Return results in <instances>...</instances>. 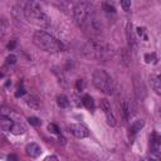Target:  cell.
Returning <instances> with one entry per match:
<instances>
[{
    "mask_svg": "<svg viewBox=\"0 0 161 161\" xmlns=\"http://www.w3.org/2000/svg\"><path fill=\"white\" fill-rule=\"evenodd\" d=\"M73 16L77 25L91 35H101L103 31L102 21L94 13V6L89 1H78L73 6Z\"/></svg>",
    "mask_w": 161,
    "mask_h": 161,
    "instance_id": "1",
    "label": "cell"
},
{
    "mask_svg": "<svg viewBox=\"0 0 161 161\" xmlns=\"http://www.w3.org/2000/svg\"><path fill=\"white\" fill-rule=\"evenodd\" d=\"M23 14L26 20L38 26H48L50 24V18L43 11L40 3L38 1H26L23 4Z\"/></svg>",
    "mask_w": 161,
    "mask_h": 161,
    "instance_id": "2",
    "label": "cell"
},
{
    "mask_svg": "<svg viewBox=\"0 0 161 161\" xmlns=\"http://www.w3.org/2000/svg\"><path fill=\"white\" fill-rule=\"evenodd\" d=\"M33 43L42 50L49 52V53H58L64 49V45L60 40L50 35L49 33L44 30H36L33 34Z\"/></svg>",
    "mask_w": 161,
    "mask_h": 161,
    "instance_id": "3",
    "label": "cell"
},
{
    "mask_svg": "<svg viewBox=\"0 0 161 161\" xmlns=\"http://www.w3.org/2000/svg\"><path fill=\"white\" fill-rule=\"evenodd\" d=\"M83 54L87 58L104 62V60H108L113 57V49L104 43L88 42L83 47Z\"/></svg>",
    "mask_w": 161,
    "mask_h": 161,
    "instance_id": "4",
    "label": "cell"
},
{
    "mask_svg": "<svg viewBox=\"0 0 161 161\" xmlns=\"http://www.w3.org/2000/svg\"><path fill=\"white\" fill-rule=\"evenodd\" d=\"M92 80L94 87L106 94H113L116 91V83L113 78L103 69H96L93 72Z\"/></svg>",
    "mask_w": 161,
    "mask_h": 161,
    "instance_id": "5",
    "label": "cell"
},
{
    "mask_svg": "<svg viewBox=\"0 0 161 161\" xmlns=\"http://www.w3.org/2000/svg\"><path fill=\"white\" fill-rule=\"evenodd\" d=\"M101 108L103 109L104 114H106V118H107V123L109 126H116L117 121H116V117L112 112V108H111V103L107 101V99H101Z\"/></svg>",
    "mask_w": 161,
    "mask_h": 161,
    "instance_id": "6",
    "label": "cell"
},
{
    "mask_svg": "<svg viewBox=\"0 0 161 161\" xmlns=\"http://www.w3.org/2000/svg\"><path fill=\"white\" fill-rule=\"evenodd\" d=\"M69 131L77 138H84V137H87L89 135L87 127H84L83 125H79V123H72L69 126Z\"/></svg>",
    "mask_w": 161,
    "mask_h": 161,
    "instance_id": "7",
    "label": "cell"
},
{
    "mask_svg": "<svg viewBox=\"0 0 161 161\" xmlns=\"http://www.w3.org/2000/svg\"><path fill=\"white\" fill-rule=\"evenodd\" d=\"M126 35H127V42H128V45L131 48H136L137 47V38H136V34H135V30H133V25L131 21L127 23V26H126Z\"/></svg>",
    "mask_w": 161,
    "mask_h": 161,
    "instance_id": "8",
    "label": "cell"
},
{
    "mask_svg": "<svg viewBox=\"0 0 161 161\" xmlns=\"http://www.w3.org/2000/svg\"><path fill=\"white\" fill-rule=\"evenodd\" d=\"M160 136L153 132L152 136H151V142H150V147H151V156H155L158 158V155H160Z\"/></svg>",
    "mask_w": 161,
    "mask_h": 161,
    "instance_id": "9",
    "label": "cell"
},
{
    "mask_svg": "<svg viewBox=\"0 0 161 161\" xmlns=\"http://www.w3.org/2000/svg\"><path fill=\"white\" fill-rule=\"evenodd\" d=\"M25 151H26V155L30 156V157H38L42 153V148H40V146L38 143H29V145H26Z\"/></svg>",
    "mask_w": 161,
    "mask_h": 161,
    "instance_id": "10",
    "label": "cell"
},
{
    "mask_svg": "<svg viewBox=\"0 0 161 161\" xmlns=\"http://www.w3.org/2000/svg\"><path fill=\"white\" fill-rule=\"evenodd\" d=\"M14 125V121L6 114H0V128L3 131H10Z\"/></svg>",
    "mask_w": 161,
    "mask_h": 161,
    "instance_id": "11",
    "label": "cell"
},
{
    "mask_svg": "<svg viewBox=\"0 0 161 161\" xmlns=\"http://www.w3.org/2000/svg\"><path fill=\"white\" fill-rule=\"evenodd\" d=\"M148 82H150L151 88H152L157 94H160V93H161V80H160L158 75H153V74H151L150 78H148Z\"/></svg>",
    "mask_w": 161,
    "mask_h": 161,
    "instance_id": "12",
    "label": "cell"
},
{
    "mask_svg": "<svg viewBox=\"0 0 161 161\" xmlns=\"http://www.w3.org/2000/svg\"><path fill=\"white\" fill-rule=\"evenodd\" d=\"M10 131L14 135H23L26 131V126L24 123H21V122H14V125H13Z\"/></svg>",
    "mask_w": 161,
    "mask_h": 161,
    "instance_id": "13",
    "label": "cell"
},
{
    "mask_svg": "<svg viewBox=\"0 0 161 161\" xmlns=\"http://www.w3.org/2000/svg\"><path fill=\"white\" fill-rule=\"evenodd\" d=\"M121 113H122L125 121H127V119L130 118V116H131V106H130V103H128L127 101H123V102H122Z\"/></svg>",
    "mask_w": 161,
    "mask_h": 161,
    "instance_id": "14",
    "label": "cell"
},
{
    "mask_svg": "<svg viewBox=\"0 0 161 161\" xmlns=\"http://www.w3.org/2000/svg\"><path fill=\"white\" fill-rule=\"evenodd\" d=\"M53 73L58 77V79H59V83L62 84V86H67V78H65V75L63 74V72H62V69H59L58 67H53Z\"/></svg>",
    "mask_w": 161,
    "mask_h": 161,
    "instance_id": "15",
    "label": "cell"
},
{
    "mask_svg": "<svg viewBox=\"0 0 161 161\" xmlns=\"http://www.w3.org/2000/svg\"><path fill=\"white\" fill-rule=\"evenodd\" d=\"M82 103L87 109H93L94 108V101L89 94H84L82 98Z\"/></svg>",
    "mask_w": 161,
    "mask_h": 161,
    "instance_id": "16",
    "label": "cell"
},
{
    "mask_svg": "<svg viewBox=\"0 0 161 161\" xmlns=\"http://www.w3.org/2000/svg\"><path fill=\"white\" fill-rule=\"evenodd\" d=\"M145 126V121L143 119H137L131 125V133L136 135L138 131H141V128Z\"/></svg>",
    "mask_w": 161,
    "mask_h": 161,
    "instance_id": "17",
    "label": "cell"
},
{
    "mask_svg": "<svg viewBox=\"0 0 161 161\" xmlns=\"http://www.w3.org/2000/svg\"><path fill=\"white\" fill-rule=\"evenodd\" d=\"M57 103H58V106H59L60 108H67L70 102H69V99H68L67 96L60 94V96H58V98H57Z\"/></svg>",
    "mask_w": 161,
    "mask_h": 161,
    "instance_id": "18",
    "label": "cell"
},
{
    "mask_svg": "<svg viewBox=\"0 0 161 161\" xmlns=\"http://www.w3.org/2000/svg\"><path fill=\"white\" fill-rule=\"evenodd\" d=\"M26 104L29 106V107H31V108H39L40 107V104H39V101L35 98V97H33V96H28L26 97Z\"/></svg>",
    "mask_w": 161,
    "mask_h": 161,
    "instance_id": "19",
    "label": "cell"
},
{
    "mask_svg": "<svg viewBox=\"0 0 161 161\" xmlns=\"http://www.w3.org/2000/svg\"><path fill=\"white\" fill-rule=\"evenodd\" d=\"M8 29V21L4 16L0 15V35H3Z\"/></svg>",
    "mask_w": 161,
    "mask_h": 161,
    "instance_id": "20",
    "label": "cell"
},
{
    "mask_svg": "<svg viewBox=\"0 0 161 161\" xmlns=\"http://www.w3.org/2000/svg\"><path fill=\"white\" fill-rule=\"evenodd\" d=\"M145 60H146V63H152V64H155L156 62H157V58H156V54L155 53H151V54H146L145 55Z\"/></svg>",
    "mask_w": 161,
    "mask_h": 161,
    "instance_id": "21",
    "label": "cell"
},
{
    "mask_svg": "<svg viewBox=\"0 0 161 161\" xmlns=\"http://www.w3.org/2000/svg\"><path fill=\"white\" fill-rule=\"evenodd\" d=\"M103 9H104L106 11H108V13H114V11H116L114 6H113L111 3H103Z\"/></svg>",
    "mask_w": 161,
    "mask_h": 161,
    "instance_id": "22",
    "label": "cell"
},
{
    "mask_svg": "<svg viewBox=\"0 0 161 161\" xmlns=\"http://www.w3.org/2000/svg\"><path fill=\"white\" fill-rule=\"evenodd\" d=\"M28 122H29L31 126H39V125L42 123L40 119H39L38 117H34V116H33V117H29V118H28Z\"/></svg>",
    "mask_w": 161,
    "mask_h": 161,
    "instance_id": "23",
    "label": "cell"
},
{
    "mask_svg": "<svg viewBox=\"0 0 161 161\" xmlns=\"http://www.w3.org/2000/svg\"><path fill=\"white\" fill-rule=\"evenodd\" d=\"M48 130H49L52 133L59 135V128H58V126H57V125H54V123H49V125H48Z\"/></svg>",
    "mask_w": 161,
    "mask_h": 161,
    "instance_id": "24",
    "label": "cell"
},
{
    "mask_svg": "<svg viewBox=\"0 0 161 161\" xmlns=\"http://www.w3.org/2000/svg\"><path fill=\"white\" fill-rule=\"evenodd\" d=\"M16 62V57L14 55V54H9L8 57H6V63L8 64H14Z\"/></svg>",
    "mask_w": 161,
    "mask_h": 161,
    "instance_id": "25",
    "label": "cell"
},
{
    "mask_svg": "<svg viewBox=\"0 0 161 161\" xmlns=\"http://www.w3.org/2000/svg\"><path fill=\"white\" fill-rule=\"evenodd\" d=\"M75 87H77V91L82 92V91L84 89V82H83L82 79H78L77 83H75Z\"/></svg>",
    "mask_w": 161,
    "mask_h": 161,
    "instance_id": "26",
    "label": "cell"
},
{
    "mask_svg": "<svg viewBox=\"0 0 161 161\" xmlns=\"http://www.w3.org/2000/svg\"><path fill=\"white\" fill-rule=\"evenodd\" d=\"M121 6L125 9V10H128L131 8V1H121Z\"/></svg>",
    "mask_w": 161,
    "mask_h": 161,
    "instance_id": "27",
    "label": "cell"
},
{
    "mask_svg": "<svg viewBox=\"0 0 161 161\" xmlns=\"http://www.w3.org/2000/svg\"><path fill=\"white\" fill-rule=\"evenodd\" d=\"M25 94V89L23 88V87H20L16 92H15V97H21V96H24Z\"/></svg>",
    "mask_w": 161,
    "mask_h": 161,
    "instance_id": "28",
    "label": "cell"
},
{
    "mask_svg": "<svg viewBox=\"0 0 161 161\" xmlns=\"http://www.w3.org/2000/svg\"><path fill=\"white\" fill-rule=\"evenodd\" d=\"M137 33H138V35H141L143 39H147V36H146V34H145V29H143V28H137Z\"/></svg>",
    "mask_w": 161,
    "mask_h": 161,
    "instance_id": "29",
    "label": "cell"
},
{
    "mask_svg": "<svg viewBox=\"0 0 161 161\" xmlns=\"http://www.w3.org/2000/svg\"><path fill=\"white\" fill-rule=\"evenodd\" d=\"M44 161H59V160H58V157H57V156L50 155V156H47V157L44 158Z\"/></svg>",
    "mask_w": 161,
    "mask_h": 161,
    "instance_id": "30",
    "label": "cell"
},
{
    "mask_svg": "<svg viewBox=\"0 0 161 161\" xmlns=\"http://www.w3.org/2000/svg\"><path fill=\"white\" fill-rule=\"evenodd\" d=\"M142 161H158V158L155 156H150V157H145Z\"/></svg>",
    "mask_w": 161,
    "mask_h": 161,
    "instance_id": "31",
    "label": "cell"
},
{
    "mask_svg": "<svg viewBox=\"0 0 161 161\" xmlns=\"http://www.w3.org/2000/svg\"><path fill=\"white\" fill-rule=\"evenodd\" d=\"M14 47H15V40H13L11 43H9V44H8V49H10V50H13V49H14Z\"/></svg>",
    "mask_w": 161,
    "mask_h": 161,
    "instance_id": "32",
    "label": "cell"
},
{
    "mask_svg": "<svg viewBox=\"0 0 161 161\" xmlns=\"http://www.w3.org/2000/svg\"><path fill=\"white\" fill-rule=\"evenodd\" d=\"M8 161H16V156H15V155H10V156H8Z\"/></svg>",
    "mask_w": 161,
    "mask_h": 161,
    "instance_id": "33",
    "label": "cell"
}]
</instances>
